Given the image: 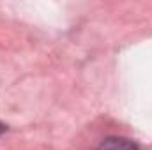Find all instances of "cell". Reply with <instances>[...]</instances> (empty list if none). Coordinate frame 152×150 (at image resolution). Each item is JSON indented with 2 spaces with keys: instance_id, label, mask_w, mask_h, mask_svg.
Segmentation results:
<instances>
[{
  "instance_id": "obj_2",
  "label": "cell",
  "mask_w": 152,
  "mask_h": 150,
  "mask_svg": "<svg viewBox=\"0 0 152 150\" xmlns=\"http://www.w3.org/2000/svg\"><path fill=\"white\" fill-rule=\"evenodd\" d=\"M4 131H5V125H4V124H0V134H2Z\"/></svg>"
},
{
  "instance_id": "obj_1",
  "label": "cell",
  "mask_w": 152,
  "mask_h": 150,
  "mask_svg": "<svg viewBox=\"0 0 152 150\" xmlns=\"http://www.w3.org/2000/svg\"><path fill=\"white\" fill-rule=\"evenodd\" d=\"M97 150H140L136 143H133L131 140L126 138H106Z\"/></svg>"
}]
</instances>
